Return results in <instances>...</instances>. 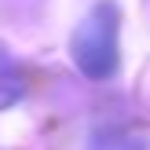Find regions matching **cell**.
Segmentation results:
<instances>
[{
    "instance_id": "7a4b0ae2",
    "label": "cell",
    "mask_w": 150,
    "mask_h": 150,
    "mask_svg": "<svg viewBox=\"0 0 150 150\" xmlns=\"http://www.w3.org/2000/svg\"><path fill=\"white\" fill-rule=\"evenodd\" d=\"M22 70L15 66V59L7 55L4 48H0V110L15 106V103L22 99Z\"/></svg>"
},
{
    "instance_id": "6da1fadb",
    "label": "cell",
    "mask_w": 150,
    "mask_h": 150,
    "mask_svg": "<svg viewBox=\"0 0 150 150\" xmlns=\"http://www.w3.org/2000/svg\"><path fill=\"white\" fill-rule=\"evenodd\" d=\"M117 29H121V15H117V4H110V0H99L77 22L70 37V55H73V66L88 81H106L117 73V66H121Z\"/></svg>"
},
{
    "instance_id": "3957f363",
    "label": "cell",
    "mask_w": 150,
    "mask_h": 150,
    "mask_svg": "<svg viewBox=\"0 0 150 150\" xmlns=\"http://www.w3.org/2000/svg\"><path fill=\"white\" fill-rule=\"evenodd\" d=\"M88 150H150V143L143 136H136V132H95L92 143H88Z\"/></svg>"
}]
</instances>
